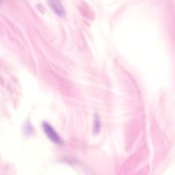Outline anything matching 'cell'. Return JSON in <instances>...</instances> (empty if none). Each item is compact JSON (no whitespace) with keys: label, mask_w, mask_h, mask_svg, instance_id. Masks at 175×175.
I'll return each mask as SVG.
<instances>
[{"label":"cell","mask_w":175,"mask_h":175,"mask_svg":"<svg viewBox=\"0 0 175 175\" xmlns=\"http://www.w3.org/2000/svg\"><path fill=\"white\" fill-rule=\"evenodd\" d=\"M42 128H43V131H44V134L47 136V138L50 140L52 143H54L56 144H58V145L63 144V140L62 139L60 135L57 133V131L54 129V127L50 124L44 121L42 124Z\"/></svg>","instance_id":"obj_1"},{"label":"cell","mask_w":175,"mask_h":175,"mask_svg":"<svg viewBox=\"0 0 175 175\" xmlns=\"http://www.w3.org/2000/svg\"><path fill=\"white\" fill-rule=\"evenodd\" d=\"M101 130V120L98 115H96L94 120V132L95 133H98Z\"/></svg>","instance_id":"obj_3"},{"label":"cell","mask_w":175,"mask_h":175,"mask_svg":"<svg viewBox=\"0 0 175 175\" xmlns=\"http://www.w3.org/2000/svg\"><path fill=\"white\" fill-rule=\"evenodd\" d=\"M50 9L54 11L56 15L60 17H63L66 14L65 9L60 0H47Z\"/></svg>","instance_id":"obj_2"}]
</instances>
